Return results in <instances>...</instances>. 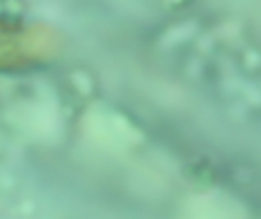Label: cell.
Wrapping results in <instances>:
<instances>
[{
  "label": "cell",
  "instance_id": "6da1fadb",
  "mask_svg": "<svg viewBox=\"0 0 261 219\" xmlns=\"http://www.w3.org/2000/svg\"><path fill=\"white\" fill-rule=\"evenodd\" d=\"M40 34H34L15 23H0V66L21 64L34 59L43 52L44 41Z\"/></svg>",
  "mask_w": 261,
  "mask_h": 219
}]
</instances>
